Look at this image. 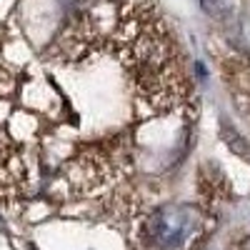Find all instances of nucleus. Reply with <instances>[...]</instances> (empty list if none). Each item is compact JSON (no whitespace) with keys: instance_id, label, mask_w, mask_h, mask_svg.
Here are the masks:
<instances>
[{"instance_id":"nucleus-1","label":"nucleus","mask_w":250,"mask_h":250,"mask_svg":"<svg viewBox=\"0 0 250 250\" xmlns=\"http://www.w3.org/2000/svg\"><path fill=\"white\" fill-rule=\"evenodd\" d=\"M110 45L138 98L148 108L173 113L188 103L190 88L180 48L153 0H125Z\"/></svg>"},{"instance_id":"nucleus-2","label":"nucleus","mask_w":250,"mask_h":250,"mask_svg":"<svg viewBox=\"0 0 250 250\" xmlns=\"http://www.w3.org/2000/svg\"><path fill=\"white\" fill-rule=\"evenodd\" d=\"M200 215L195 208L188 205H165L155 210L148 223H145V233L158 248H180L190 240V235L198 230Z\"/></svg>"},{"instance_id":"nucleus-3","label":"nucleus","mask_w":250,"mask_h":250,"mask_svg":"<svg viewBox=\"0 0 250 250\" xmlns=\"http://www.w3.org/2000/svg\"><path fill=\"white\" fill-rule=\"evenodd\" d=\"M23 163H20V158L15 155V150L10 148L8 143L0 140V200L13 195L20 183H23Z\"/></svg>"},{"instance_id":"nucleus-4","label":"nucleus","mask_w":250,"mask_h":250,"mask_svg":"<svg viewBox=\"0 0 250 250\" xmlns=\"http://www.w3.org/2000/svg\"><path fill=\"white\" fill-rule=\"evenodd\" d=\"M200 5L210 18L218 20H225L235 13V0H200Z\"/></svg>"},{"instance_id":"nucleus-5","label":"nucleus","mask_w":250,"mask_h":250,"mask_svg":"<svg viewBox=\"0 0 250 250\" xmlns=\"http://www.w3.org/2000/svg\"><path fill=\"white\" fill-rule=\"evenodd\" d=\"M245 248H248V250H250V240H248V245H245Z\"/></svg>"}]
</instances>
